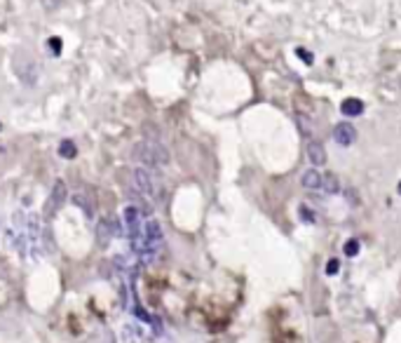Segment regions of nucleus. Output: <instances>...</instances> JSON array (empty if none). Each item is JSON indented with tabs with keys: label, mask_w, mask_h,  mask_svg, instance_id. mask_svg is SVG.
Wrapping results in <instances>:
<instances>
[{
	"label": "nucleus",
	"mask_w": 401,
	"mask_h": 343,
	"mask_svg": "<svg viewBox=\"0 0 401 343\" xmlns=\"http://www.w3.org/2000/svg\"><path fill=\"white\" fill-rule=\"evenodd\" d=\"M122 233L120 223H117L115 219H108V216H104V219L97 221V226H94V235H97V242L101 247H106L110 242V240L115 238V235Z\"/></svg>",
	"instance_id": "3"
},
{
	"label": "nucleus",
	"mask_w": 401,
	"mask_h": 343,
	"mask_svg": "<svg viewBox=\"0 0 401 343\" xmlns=\"http://www.w3.org/2000/svg\"><path fill=\"white\" fill-rule=\"evenodd\" d=\"M357 251H359V242H357V240H350V242L345 245V254H347V256H354Z\"/></svg>",
	"instance_id": "12"
},
{
	"label": "nucleus",
	"mask_w": 401,
	"mask_h": 343,
	"mask_svg": "<svg viewBox=\"0 0 401 343\" xmlns=\"http://www.w3.org/2000/svg\"><path fill=\"white\" fill-rule=\"evenodd\" d=\"M59 153H61V158H75V153H78V151H75V144L73 141H61V146H59Z\"/></svg>",
	"instance_id": "11"
},
{
	"label": "nucleus",
	"mask_w": 401,
	"mask_h": 343,
	"mask_svg": "<svg viewBox=\"0 0 401 343\" xmlns=\"http://www.w3.org/2000/svg\"><path fill=\"white\" fill-rule=\"evenodd\" d=\"M132 181L134 188L139 195H143L146 200H158L160 195V181L155 177V169H148V167H136L132 172Z\"/></svg>",
	"instance_id": "2"
},
{
	"label": "nucleus",
	"mask_w": 401,
	"mask_h": 343,
	"mask_svg": "<svg viewBox=\"0 0 401 343\" xmlns=\"http://www.w3.org/2000/svg\"><path fill=\"white\" fill-rule=\"evenodd\" d=\"M307 160H310L312 165H324L326 162V151L319 141H310L307 144Z\"/></svg>",
	"instance_id": "6"
},
{
	"label": "nucleus",
	"mask_w": 401,
	"mask_h": 343,
	"mask_svg": "<svg viewBox=\"0 0 401 343\" xmlns=\"http://www.w3.org/2000/svg\"><path fill=\"white\" fill-rule=\"evenodd\" d=\"M326 273L328 275H335V273H338V261H331V264L326 266Z\"/></svg>",
	"instance_id": "14"
},
{
	"label": "nucleus",
	"mask_w": 401,
	"mask_h": 343,
	"mask_svg": "<svg viewBox=\"0 0 401 343\" xmlns=\"http://www.w3.org/2000/svg\"><path fill=\"white\" fill-rule=\"evenodd\" d=\"M66 195H68L66 184H64V181H56L52 193H49V197H47V203H45V214L52 216L54 212H59V209L64 207V203H66Z\"/></svg>",
	"instance_id": "4"
},
{
	"label": "nucleus",
	"mask_w": 401,
	"mask_h": 343,
	"mask_svg": "<svg viewBox=\"0 0 401 343\" xmlns=\"http://www.w3.org/2000/svg\"><path fill=\"white\" fill-rule=\"evenodd\" d=\"M399 193H401V184H399Z\"/></svg>",
	"instance_id": "15"
},
{
	"label": "nucleus",
	"mask_w": 401,
	"mask_h": 343,
	"mask_svg": "<svg viewBox=\"0 0 401 343\" xmlns=\"http://www.w3.org/2000/svg\"><path fill=\"white\" fill-rule=\"evenodd\" d=\"M333 139L338 141L341 146H350V144H354V139H357V129H354L350 123H341V125H335V129H333Z\"/></svg>",
	"instance_id": "5"
},
{
	"label": "nucleus",
	"mask_w": 401,
	"mask_h": 343,
	"mask_svg": "<svg viewBox=\"0 0 401 343\" xmlns=\"http://www.w3.org/2000/svg\"><path fill=\"white\" fill-rule=\"evenodd\" d=\"M341 108H343V113H345V116H361L364 104H361L359 99H345Z\"/></svg>",
	"instance_id": "9"
},
{
	"label": "nucleus",
	"mask_w": 401,
	"mask_h": 343,
	"mask_svg": "<svg viewBox=\"0 0 401 343\" xmlns=\"http://www.w3.org/2000/svg\"><path fill=\"white\" fill-rule=\"evenodd\" d=\"M300 184H303V188H322V177H319V172L317 169H307L303 174V179H300Z\"/></svg>",
	"instance_id": "8"
},
{
	"label": "nucleus",
	"mask_w": 401,
	"mask_h": 343,
	"mask_svg": "<svg viewBox=\"0 0 401 343\" xmlns=\"http://www.w3.org/2000/svg\"><path fill=\"white\" fill-rule=\"evenodd\" d=\"M132 158L136 160V162H141V167H148V169H162V167L169 165L171 155L158 139H143V141H139V144H134Z\"/></svg>",
	"instance_id": "1"
},
{
	"label": "nucleus",
	"mask_w": 401,
	"mask_h": 343,
	"mask_svg": "<svg viewBox=\"0 0 401 343\" xmlns=\"http://www.w3.org/2000/svg\"><path fill=\"white\" fill-rule=\"evenodd\" d=\"M73 203H75V207H80L82 212H85V216H89V219L94 216V203H91V197L87 195V193H82V190H80V193H75Z\"/></svg>",
	"instance_id": "7"
},
{
	"label": "nucleus",
	"mask_w": 401,
	"mask_h": 343,
	"mask_svg": "<svg viewBox=\"0 0 401 343\" xmlns=\"http://www.w3.org/2000/svg\"><path fill=\"white\" fill-rule=\"evenodd\" d=\"M298 56H300V59H303L305 64H312V54H310V52H305V49H298Z\"/></svg>",
	"instance_id": "13"
},
{
	"label": "nucleus",
	"mask_w": 401,
	"mask_h": 343,
	"mask_svg": "<svg viewBox=\"0 0 401 343\" xmlns=\"http://www.w3.org/2000/svg\"><path fill=\"white\" fill-rule=\"evenodd\" d=\"M322 186H324V190H326V193H338V190H341L338 177H335V174H331V172L322 177Z\"/></svg>",
	"instance_id": "10"
}]
</instances>
